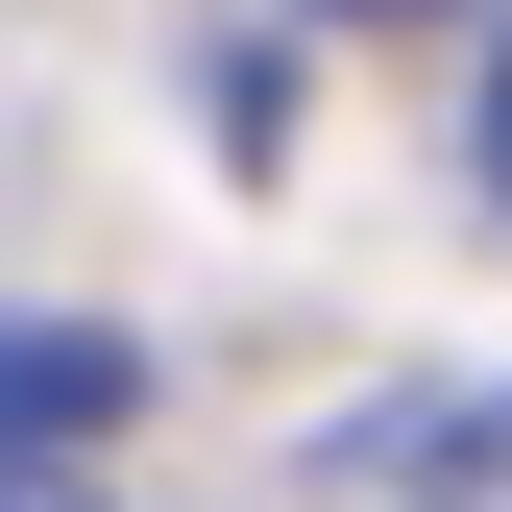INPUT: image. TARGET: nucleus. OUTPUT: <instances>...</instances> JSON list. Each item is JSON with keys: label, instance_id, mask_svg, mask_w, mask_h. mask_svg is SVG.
Instances as JSON below:
<instances>
[{"label": "nucleus", "instance_id": "1", "mask_svg": "<svg viewBox=\"0 0 512 512\" xmlns=\"http://www.w3.org/2000/svg\"><path fill=\"white\" fill-rule=\"evenodd\" d=\"M147 415V342H98V317H0V464H74V439Z\"/></svg>", "mask_w": 512, "mask_h": 512}, {"label": "nucleus", "instance_id": "2", "mask_svg": "<svg viewBox=\"0 0 512 512\" xmlns=\"http://www.w3.org/2000/svg\"><path fill=\"white\" fill-rule=\"evenodd\" d=\"M439 512H512V391L464 415V464H439Z\"/></svg>", "mask_w": 512, "mask_h": 512}, {"label": "nucleus", "instance_id": "3", "mask_svg": "<svg viewBox=\"0 0 512 512\" xmlns=\"http://www.w3.org/2000/svg\"><path fill=\"white\" fill-rule=\"evenodd\" d=\"M0 512H98V488H74V464H0Z\"/></svg>", "mask_w": 512, "mask_h": 512}, {"label": "nucleus", "instance_id": "4", "mask_svg": "<svg viewBox=\"0 0 512 512\" xmlns=\"http://www.w3.org/2000/svg\"><path fill=\"white\" fill-rule=\"evenodd\" d=\"M488 196H512V49H488Z\"/></svg>", "mask_w": 512, "mask_h": 512}, {"label": "nucleus", "instance_id": "5", "mask_svg": "<svg viewBox=\"0 0 512 512\" xmlns=\"http://www.w3.org/2000/svg\"><path fill=\"white\" fill-rule=\"evenodd\" d=\"M317 25H415V0H317Z\"/></svg>", "mask_w": 512, "mask_h": 512}]
</instances>
